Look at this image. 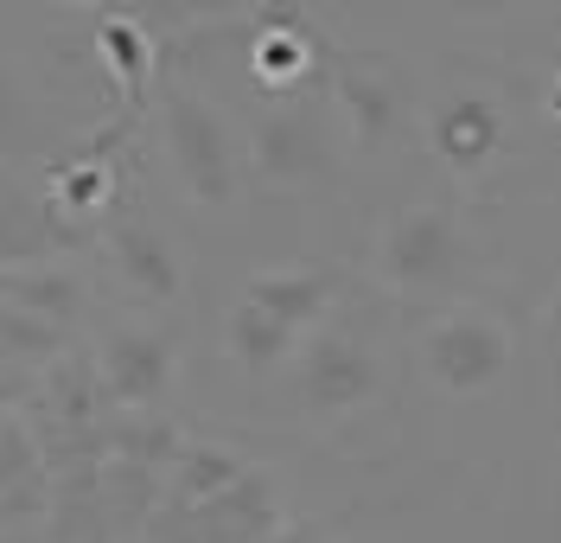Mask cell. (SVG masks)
<instances>
[{
    "label": "cell",
    "instance_id": "cell-21",
    "mask_svg": "<svg viewBox=\"0 0 561 543\" xmlns=\"http://www.w3.org/2000/svg\"><path fill=\"white\" fill-rule=\"evenodd\" d=\"M0 289H7V269H0Z\"/></svg>",
    "mask_w": 561,
    "mask_h": 543
},
{
    "label": "cell",
    "instance_id": "cell-15",
    "mask_svg": "<svg viewBox=\"0 0 561 543\" xmlns=\"http://www.w3.org/2000/svg\"><path fill=\"white\" fill-rule=\"evenodd\" d=\"M70 352V332L51 320H38L26 307L0 301V364L7 371H38V364H58Z\"/></svg>",
    "mask_w": 561,
    "mask_h": 543
},
{
    "label": "cell",
    "instance_id": "cell-3",
    "mask_svg": "<svg viewBox=\"0 0 561 543\" xmlns=\"http://www.w3.org/2000/svg\"><path fill=\"white\" fill-rule=\"evenodd\" d=\"M377 397H383V359L345 326L313 332L294 352V403L307 416H351Z\"/></svg>",
    "mask_w": 561,
    "mask_h": 543
},
{
    "label": "cell",
    "instance_id": "cell-10",
    "mask_svg": "<svg viewBox=\"0 0 561 543\" xmlns=\"http://www.w3.org/2000/svg\"><path fill=\"white\" fill-rule=\"evenodd\" d=\"M427 142L434 154L454 167V173H472V167H485L497 142H504V115L491 103L485 90H459L447 103L434 109V122H427Z\"/></svg>",
    "mask_w": 561,
    "mask_h": 543
},
{
    "label": "cell",
    "instance_id": "cell-2",
    "mask_svg": "<svg viewBox=\"0 0 561 543\" xmlns=\"http://www.w3.org/2000/svg\"><path fill=\"white\" fill-rule=\"evenodd\" d=\"M287 531V511H280L275 479L262 467H249L230 493H217L210 506L192 511H160L147 524L140 543H275Z\"/></svg>",
    "mask_w": 561,
    "mask_h": 543
},
{
    "label": "cell",
    "instance_id": "cell-20",
    "mask_svg": "<svg viewBox=\"0 0 561 543\" xmlns=\"http://www.w3.org/2000/svg\"><path fill=\"white\" fill-rule=\"evenodd\" d=\"M7 185H13V173H7V167H0V192H7Z\"/></svg>",
    "mask_w": 561,
    "mask_h": 543
},
{
    "label": "cell",
    "instance_id": "cell-5",
    "mask_svg": "<svg viewBox=\"0 0 561 543\" xmlns=\"http://www.w3.org/2000/svg\"><path fill=\"white\" fill-rule=\"evenodd\" d=\"M459 256H466L459 217L447 205H409L389 217L383 244H377V269L402 294H434L459 275Z\"/></svg>",
    "mask_w": 561,
    "mask_h": 543
},
{
    "label": "cell",
    "instance_id": "cell-1",
    "mask_svg": "<svg viewBox=\"0 0 561 543\" xmlns=\"http://www.w3.org/2000/svg\"><path fill=\"white\" fill-rule=\"evenodd\" d=\"M160 135H167L173 173H179L192 205H205V212L237 205V192H243V147L230 135V115L210 103V97L173 90L160 103Z\"/></svg>",
    "mask_w": 561,
    "mask_h": 543
},
{
    "label": "cell",
    "instance_id": "cell-16",
    "mask_svg": "<svg viewBox=\"0 0 561 543\" xmlns=\"http://www.w3.org/2000/svg\"><path fill=\"white\" fill-rule=\"evenodd\" d=\"M249 65H255V77H262V83H275V90H287V83H300V77H307V65H313V45H307V38H300V26H294V7H280V20H262Z\"/></svg>",
    "mask_w": 561,
    "mask_h": 543
},
{
    "label": "cell",
    "instance_id": "cell-11",
    "mask_svg": "<svg viewBox=\"0 0 561 543\" xmlns=\"http://www.w3.org/2000/svg\"><path fill=\"white\" fill-rule=\"evenodd\" d=\"M332 97H339V109L351 115V128H357V142H364V147H377V142L396 135L402 90H396V77H389L377 58H351V65H339Z\"/></svg>",
    "mask_w": 561,
    "mask_h": 543
},
{
    "label": "cell",
    "instance_id": "cell-13",
    "mask_svg": "<svg viewBox=\"0 0 561 543\" xmlns=\"http://www.w3.org/2000/svg\"><path fill=\"white\" fill-rule=\"evenodd\" d=\"M0 301H13V307H26V314H38V320L51 326H77L83 320V275L70 269V262H45V269H20V275H7V289H0Z\"/></svg>",
    "mask_w": 561,
    "mask_h": 543
},
{
    "label": "cell",
    "instance_id": "cell-8",
    "mask_svg": "<svg viewBox=\"0 0 561 543\" xmlns=\"http://www.w3.org/2000/svg\"><path fill=\"white\" fill-rule=\"evenodd\" d=\"M103 244H108V262H115L122 289H135L147 307H167V301L185 294V262H179L173 237H167L160 224H147V217H115Z\"/></svg>",
    "mask_w": 561,
    "mask_h": 543
},
{
    "label": "cell",
    "instance_id": "cell-6",
    "mask_svg": "<svg viewBox=\"0 0 561 543\" xmlns=\"http://www.w3.org/2000/svg\"><path fill=\"white\" fill-rule=\"evenodd\" d=\"M249 160L268 185H313L332 173V122L325 103H275L268 115H255L249 128Z\"/></svg>",
    "mask_w": 561,
    "mask_h": 543
},
{
    "label": "cell",
    "instance_id": "cell-14",
    "mask_svg": "<svg viewBox=\"0 0 561 543\" xmlns=\"http://www.w3.org/2000/svg\"><path fill=\"white\" fill-rule=\"evenodd\" d=\"M294 352H300V332H287L280 320H268V314L249 307V301L230 307V359H237V371L268 377L280 364H294Z\"/></svg>",
    "mask_w": 561,
    "mask_h": 543
},
{
    "label": "cell",
    "instance_id": "cell-9",
    "mask_svg": "<svg viewBox=\"0 0 561 543\" xmlns=\"http://www.w3.org/2000/svg\"><path fill=\"white\" fill-rule=\"evenodd\" d=\"M339 289H345L339 269H325V262H294V269H255L237 301L262 307V314L280 320L287 332H313V326L325 320V307L339 301Z\"/></svg>",
    "mask_w": 561,
    "mask_h": 543
},
{
    "label": "cell",
    "instance_id": "cell-7",
    "mask_svg": "<svg viewBox=\"0 0 561 543\" xmlns=\"http://www.w3.org/2000/svg\"><path fill=\"white\" fill-rule=\"evenodd\" d=\"M179 371V332L167 320L160 326H115L96 352V377H103V397L115 409H153V403L173 391Z\"/></svg>",
    "mask_w": 561,
    "mask_h": 543
},
{
    "label": "cell",
    "instance_id": "cell-18",
    "mask_svg": "<svg viewBox=\"0 0 561 543\" xmlns=\"http://www.w3.org/2000/svg\"><path fill=\"white\" fill-rule=\"evenodd\" d=\"M96 45H103L108 71L122 77L128 90H140V83H147V26H140L135 13H128V20H103Z\"/></svg>",
    "mask_w": 561,
    "mask_h": 543
},
{
    "label": "cell",
    "instance_id": "cell-17",
    "mask_svg": "<svg viewBox=\"0 0 561 543\" xmlns=\"http://www.w3.org/2000/svg\"><path fill=\"white\" fill-rule=\"evenodd\" d=\"M45 122H38L33 97H26V83L0 65V154H45Z\"/></svg>",
    "mask_w": 561,
    "mask_h": 543
},
{
    "label": "cell",
    "instance_id": "cell-19",
    "mask_svg": "<svg viewBox=\"0 0 561 543\" xmlns=\"http://www.w3.org/2000/svg\"><path fill=\"white\" fill-rule=\"evenodd\" d=\"M275 543H325V538H319L313 524H294V518H287V531H280Z\"/></svg>",
    "mask_w": 561,
    "mask_h": 543
},
{
    "label": "cell",
    "instance_id": "cell-4",
    "mask_svg": "<svg viewBox=\"0 0 561 543\" xmlns=\"http://www.w3.org/2000/svg\"><path fill=\"white\" fill-rule=\"evenodd\" d=\"M421 371L454 391V397H479L491 391L504 371H511V332L497 314H479V307H454L427 326L421 339Z\"/></svg>",
    "mask_w": 561,
    "mask_h": 543
},
{
    "label": "cell",
    "instance_id": "cell-12",
    "mask_svg": "<svg viewBox=\"0 0 561 543\" xmlns=\"http://www.w3.org/2000/svg\"><path fill=\"white\" fill-rule=\"evenodd\" d=\"M243 473H249L243 454H230V448H217V441H185V448H179V461L167 467V499H160V511L210 506V499H217V493H230Z\"/></svg>",
    "mask_w": 561,
    "mask_h": 543
}]
</instances>
